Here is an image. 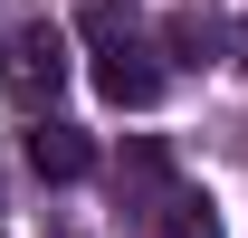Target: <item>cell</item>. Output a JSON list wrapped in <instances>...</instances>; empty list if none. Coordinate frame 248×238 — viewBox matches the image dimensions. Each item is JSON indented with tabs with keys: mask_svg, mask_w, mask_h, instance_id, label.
I'll use <instances>...</instances> for the list:
<instances>
[{
	"mask_svg": "<svg viewBox=\"0 0 248 238\" xmlns=\"http://www.w3.org/2000/svg\"><path fill=\"white\" fill-rule=\"evenodd\" d=\"M58 86H67V29H48V19L10 29V48H0V95H10L19 115H48Z\"/></svg>",
	"mask_w": 248,
	"mask_h": 238,
	"instance_id": "1",
	"label": "cell"
},
{
	"mask_svg": "<svg viewBox=\"0 0 248 238\" xmlns=\"http://www.w3.org/2000/svg\"><path fill=\"white\" fill-rule=\"evenodd\" d=\"M95 95H105V105H124V115H143V105L162 95L153 48H143V38H105V48H95Z\"/></svg>",
	"mask_w": 248,
	"mask_h": 238,
	"instance_id": "2",
	"label": "cell"
},
{
	"mask_svg": "<svg viewBox=\"0 0 248 238\" xmlns=\"http://www.w3.org/2000/svg\"><path fill=\"white\" fill-rule=\"evenodd\" d=\"M29 172H38V181H86V172H95V143L77 134V124L38 115V124H29Z\"/></svg>",
	"mask_w": 248,
	"mask_h": 238,
	"instance_id": "3",
	"label": "cell"
},
{
	"mask_svg": "<svg viewBox=\"0 0 248 238\" xmlns=\"http://www.w3.org/2000/svg\"><path fill=\"white\" fill-rule=\"evenodd\" d=\"M134 19H143L134 0H77V29H86L95 48H105V38H134Z\"/></svg>",
	"mask_w": 248,
	"mask_h": 238,
	"instance_id": "4",
	"label": "cell"
},
{
	"mask_svg": "<svg viewBox=\"0 0 248 238\" xmlns=\"http://www.w3.org/2000/svg\"><path fill=\"white\" fill-rule=\"evenodd\" d=\"M153 238H219V219H210V200H162V219H153Z\"/></svg>",
	"mask_w": 248,
	"mask_h": 238,
	"instance_id": "5",
	"label": "cell"
}]
</instances>
